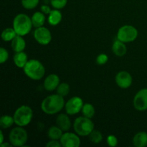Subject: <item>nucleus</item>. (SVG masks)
Returning <instances> with one entry per match:
<instances>
[{"mask_svg":"<svg viewBox=\"0 0 147 147\" xmlns=\"http://www.w3.org/2000/svg\"><path fill=\"white\" fill-rule=\"evenodd\" d=\"M52 11V9H50V7H49L47 4H43V5L41 6V11L42 13H44L45 14H47L48 15L50 13V11Z\"/></svg>","mask_w":147,"mask_h":147,"instance_id":"33","label":"nucleus"},{"mask_svg":"<svg viewBox=\"0 0 147 147\" xmlns=\"http://www.w3.org/2000/svg\"><path fill=\"white\" fill-rule=\"evenodd\" d=\"M65 105L64 97L57 93L46 97L42 101L41 109L46 114L54 115L61 111Z\"/></svg>","mask_w":147,"mask_h":147,"instance_id":"1","label":"nucleus"},{"mask_svg":"<svg viewBox=\"0 0 147 147\" xmlns=\"http://www.w3.org/2000/svg\"><path fill=\"white\" fill-rule=\"evenodd\" d=\"M67 0H50L52 7L56 9H61L66 6Z\"/></svg>","mask_w":147,"mask_h":147,"instance_id":"28","label":"nucleus"},{"mask_svg":"<svg viewBox=\"0 0 147 147\" xmlns=\"http://www.w3.org/2000/svg\"><path fill=\"white\" fill-rule=\"evenodd\" d=\"M40 0H21L22 6L26 9H33L37 7Z\"/></svg>","mask_w":147,"mask_h":147,"instance_id":"27","label":"nucleus"},{"mask_svg":"<svg viewBox=\"0 0 147 147\" xmlns=\"http://www.w3.org/2000/svg\"><path fill=\"white\" fill-rule=\"evenodd\" d=\"M23 70L26 76L33 80H40L45 74V68L42 63L35 59L28 60Z\"/></svg>","mask_w":147,"mask_h":147,"instance_id":"2","label":"nucleus"},{"mask_svg":"<svg viewBox=\"0 0 147 147\" xmlns=\"http://www.w3.org/2000/svg\"><path fill=\"white\" fill-rule=\"evenodd\" d=\"M133 104L135 109L139 111L147 110V88H142L134 98Z\"/></svg>","mask_w":147,"mask_h":147,"instance_id":"10","label":"nucleus"},{"mask_svg":"<svg viewBox=\"0 0 147 147\" xmlns=\"http://www.w3.org/2000/svg\"><path fill=\"white\" fill-rule=\"evenodd\" d=\"M13 117H14L15 124H17L18 126L24 127V126H27L32 119V109L29 106L23 105L15 111Z\"/></svg>","mask_w":147,"mask_h":147,"instance_id":"5","label":"nucleus"},{"mask_svg":"<svg viewBox=\"0 0 147 147\" xmlns=\"http://www.w3.org/2000/svg\"><path fill=\"white\" fill-rule=\"evenodd\" d=\"M63 19V15H62L61 11L59 9H53L50 11V14H48V18L47 21L48 23L52 26H56L60 23Z\"/></svg>","mask_w":147,"mask_h":147,"instance_id":"18","label":"nucleus"},{"mask_svg":"<svg viewBox=\"0 0 147 147\" xmlns=\"http://www.w3.org/2000/svg\"><path fill=\"white\" fill-rule=\"evenodd\" d=\"M63 131L60 129L57 126H51L48 129L47 131V136L49 139L52 140H60L63 134Z\"/></svg>","mask_w":147,"mask_h":147,"instance_id":"21","label":"nucleus"},{"mask_svg":"<svg viewBox=\"0 0 147 147\" xmlns=\"http://www.w3.org/2000/svg\"><path fill=\"white\" fill-rule=\"evenodd\" d=\"M138 34L139 32L136 27L126 24L119 29L117 32V40L125 43L131 42L137 38Z\"/></svg>","mask_w":147,"mask_h":147,"instance_id":"7","label":"nucleus"},{"mask_svg":"<svg viewBox=\"0 0 147 147\" xmlns=\"http://www.w3.org/2000/svg\"><path fill=\"white\" fill-rule=\"evenodd\" d=\"M75 132L80 136H89L94 130V123L91 119L86 116H80L75 120L73 123Z\"/></svg>","mask_w":147,"mask_h":147,"instance_id":"4","label":"nucleus"},{"mask_svg":"<svg viewBox=\"0 0 147 147\" xmlns=\"http://www.w3.org/2000/svg\"><path fill=\"white\" fill-rule=\"evenodd\" d=\"M83 105L84 104H83V99L78 96H75L66 102L65 109L67 114L73 116L78 113L82 110Z\"/></svg>","mask_w":147,"mask_h":147,"instance_id":"8","label":"nucleus"},{"mask_svg":"<svg viewBox=\"0 0 147 147\" xmlns=\"http://www.w3.org/2000/svg\"><path fill=\"white\" fill-rule=\"evenodd\" d=\"M46 146L47 147H61L62 144L60 143V141L59 142L58 140H52L50 139V142L47 143Z\"/></svg>","mask_w":147,"mask_h":147,"instance_id":"32","label":"nucleus"},{"mask_svg":"<svg viewBox=\"0 0 147 147\" xmlns=\"http://www.w3.org/2000/svg\"><path fill=\"white\" fill-rule=\"evenodd\" d=\"M9 58V53L5 48L1 47L0 48V63L4 64L7 61Z\"/></svg>","mask_w":147,"mask_h":147,"instance_id":"29","label":"nucleus"},{"mask_svg":"<svg viewBox=\"0 0 147 147\" xmlns=\"http://www.w3.org/2000/svg\"><path fill=\"white\" fill-rule=\"evenodd\" d=\"M17 35V34L14 28L8 27V28L4 29L2 31V33H1V39L4 42H10L12 41L13 39Z\"/></svg>","mask_w":147,"mask_h":147,"instance_id":"22","label":"nucleus"},{"mask_svg":"<svg viewBox=\"0 0 147 147\" xmlns=\"http://www.w3.org/2000/svg\"><path fill=\"white\" fill-rule=\"evenodd\" d=\"M112 51L115 55L118 57H123L127 53V47L125 45V42L116 40L112 45Z\"/></svg>","mask_w":147,"mask_h":147,"instance_id":"15","label":"nucleus"},{"mask_svg":"<svg viewBox=\"0 0 147 147\" xmlns=\"http://www.w3.org/2000/svg\"><path fill=\"white\" fill-rule=\"evenodd\" d=\"M81 111L83 116L89 118V119H92L94 116L95 113H96L94 106L90 103H86V104L83 105Z\"/></svg>","mask_w":147,"mask_h":147,"instance_id":"24","label":"nucleus"},{"mask_svg":"<svg viewBox=\"0 0 147 147\" xmlns=\"http://www.w3.org/2000/svg\"><path fill=\"white\" fill-rule=\"evenodd\" d=\"M34 37L36 41L42 45H47L52 41V34L50 30L45 27L36 28L34 32Z\"/></svg>","mask_w":147,"mask_h":147,"instance_id":"9","label":"nucleus"},{"mask_svg":"<svg viewBox=\"0 0 147 147\" xmlns=\"http://www.w3.org/2000/svg\"><path fill=\"white\" fill-rule=\"evenodd\" d=\"M115 80H116V84L119 88L126 89L129 88L132 85L133 78H132L131 75L129 72L122 70V71L119 72L116 74Z\"/></svg>","mask_w":147,"mask_h":147,"instance_id":"12","label":"nucleus"},{"mask_svg":"<svg viewBox=\"0 0 147 147\" xmlns=\"http://www.w3.org/2000/svg\"><path fill=\"white\" fill-rule=\"evenodd\" d=\"M13 60H14V64L17 67L24 68V67L28 62V57L24 51L20 52V53H15L14 57H13Z\"/></svg>","mask_w":147,"mask_h":147,"instance_id":"17","label":"nucleus"},{"mask_svg":"<svg viewBox=\"0 0 147 147\" xmlns=\"http://www.w3.org/2000/svg\"><path fill=\"white\" fill-rule=\"evenodd\" d=\"M106 142H107V144L109 146L115 147L118 145V139L114 135H109V136H108L107 139H106Z\"/></svg>","mask_w":147,"mask_h":147,"instance_id":"31","label":"nucleus"},{"mask_svg":"<svg viewBox=\"0 0 147 147\" xmlns=\"http://www.w3.org/2000/svg\"><path fill=\"white\" fill-rule=\"evenodd\" d=\"M88 136L90 142L93 144H99L103 140V135L98 130H93Z\"/></svg>","mask_w":147,"mask_h":147,"instance_id":"26","label":"nucleus"},{"mask_svg":"<svg viewBox=\"0 0 147 147\" xmlns=\"http://www.w3.org/2000/svg\"><path fill=\"white\" fill-rule=\"evenodd\" d=\"M27 139V132L22 126L14 128L9 134V140L13 146H24Z\"/></svg>","mask_w":147,"mask_h":147,"instance_id":"6","label":"nucleus"},{"mask_svg":"<svg viewBox=\"0 0 147 147\" xmlns=\"http://www.w3.org/2000/svg\"><path fill=\"white\" fill-rule=\"evenodd\" d=\"M62 146L64 147H78L80 145V139L77 134L67 132L63 134L60 139Z\"/></svg>","mask_w":147,"mask_h":147,"instance_id":"11","label":"nucleus"},{"mask_svg":"<svg viewBox=\"0 0 147 147\" xmlns=\"http://www.w3.org/2000/svg\"><path fill=\"white\" fill-rule=\"evenodd\" d=\"M0 137H1V139H0V144L2 143H4V134H3L2 131H0Z\"/></svg>","mask_w":147,"mask_h":147,"instance_id":"35","label":"nucleus"},{"mask_svg":"<svg viewBox=\"0 0 147 147\" xmlns=\"http://www.w3.org/2000/svg\"><path fill=\"white\" fill-rule=\"evenodd\" d=\"M67 115L65 113H60L56 119V125L63 131L65 132L67 131L71 127V121Z\"/></svg>","mask_w":147,"mask_h":147,"instance_id":"14","label":"nucleus"},{"mask_svg":"<svg viewBox=\"0 0 147 147\" xmlns=\"http://www.w3.org/2000/svg\"><path fill=\"white\" fill-rule=\"evenodd\" d=\"M0 146L1 147H11V146H13L12 144H11V143H8V142H4V143L1 144H0Z\"/></svg>","mask_w":147,"mask_h":147,"instance_id":"34","label":"nucleus"},{"mask_svg":"<svg viewBox=\"0 0 147 147\" xmlns=\"http://www.w3.org/2000/svg\"><path fill=\"white\" fill-rule=\"evenodd\" d=\"M11 48L15 53L23 52L26 47V42L22 37V36L17 34L11 41Z\"/></svg>","mask_w":147,"mask_h":147,"instance_id":"16","label":"nucleus"},{"mask_svg":"<svg viewBox=\"0 0 147 147\" xmlns=\"http://www.w3.org/2000/svg\"><path fill=\"white\" fill-rule=\"evenodd\" d=\"M60 83V78L56 74H50L46 77L44 80V88L47 91L56 90Z\"/></svg>","mask_w":147,"mask_h":147,"instance_id":"13","label":"nucleus"},{"mask_svg":"<svg viewBox=\"0 0 147 147\" xmlns=\"http://www.w3.org/2000/svg\"><path fill=\"white\" fill-rule=\"evenodd\" d=\"M109 60V57L105 53H101V54L98 55V57H96V63L100 65H105Z\"/></svg>","mask_w":147,"mask_h":147,"instance_id":"30","label":"nucleus"},{"mask_svg":"<svg viewBox=\"0 0 147 147\" xmlns=\"http://www.w3.org/2000/svg\"><path fill=\"white\" fill-rule=\"evenodd\" d=\"M33 27L32 20L28 15L23 13L17 14L13 20V28L18 35H27L30 32Z\"/></svg>","mask_w":147,"mask_h":147,"instance_id":"3","label":"nucleus"},{"mask_svg":"<svg viewBox=\"0 0 147 147\" xmlns=\"http://www.w3.org/2000/svg\"><path fill=\"white\" fill-rule=\"evenodd\" d=\"M14 123V119L13 116L9 115L2 116L0 119V126L1 129H8L11 127Z\"/></svg>","mask_w":147,"mask_h":147,"instance_id":"23","label":"nucleus"},{"mask_svg":"<svg viewBox=\"0 0 147 147\" xmlns=\"http://www.w3.org/2000/svg\"><path fill=\"white\" fill-rule=\"evenodd\" d=\"M31 20L33 27H34L35 28L42 27L45 23V14L42 12V11H36L32 16Z\"/></svg>","mask_w":147,"mask_h":147,"instance_id":"19","label":"nucleus"},{"mask_svg":"<svg viewBox=\"0 0 147 147\" xmlns=\"http://www.w3.org/2000/svg\"><path fill=\"white\" fill-rule=\"evenodd\" d=\"M70 88L68 83L64 82V83H61L59 84L56 89V91H57V94L60 95L63 97H65L70 93Z\"/></svg>","mask_w":147,"mask_h":147,"instance_id":"25","label":"nucleus"},{"mask_svg":"<svg viewBox=\"0 0 147 147\" xmlns=\"http://www.w3.org/2000/svg\"><path fill=\"white\" fill-rule=\"evenodd\" d=\"M133 144L136 147H145L147 146V133L141 131L136 134L133 138Z\"/></svg>","mask_w":147,"mask_h":147,"instance_id":"20","label":"nucleus"}]
</instances>
